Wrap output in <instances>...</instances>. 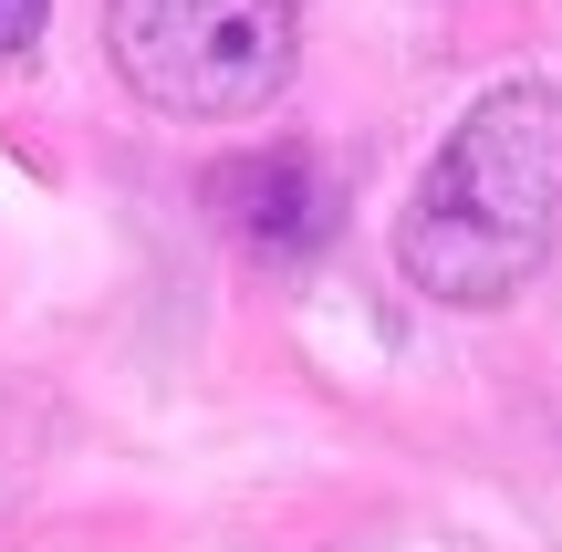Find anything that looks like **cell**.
<instances>
[{
    "label": "cell",
    "mask_w": 562,
    "mask_h": 552,
    "mask_svg": "<svg viewBox=\"0 0 562 552\" xmlns=\"http://www.w3.org/2000/svg\"><path fill=\"white\" fill-rule=\"evenodd\" d=\"M104 53L157 115H261L292 83L302 11L292 0H104Z\"/></svg>",
    "instance_id": "obj_2"
},
{
    "label": "cell",
    "mask_w": 562,
    "mask_h": 552,
    "mask_svg": "<svg viewBox=\"0 0 562 552\" xmlns=\"http://www.w3.org/2000/svg\"><path fill=\"white\" fill-rule=\"evenodd\" d=\"M42 11H53V0H0V53H21V42L42 32Z\"/></svg>",
    "instance_id": "obj_4"
},
{
    "label": "cell",
    "mask_w": 562,
    "mask_h": 552,
    "mask_svg": "<svg viewBox=\"0 0 562 552\" xmlns=\"http://www.w3.org/2000/svg\"><path fill=\"white\" fill-rule=\"evenodd\" d=\"M562 261V83L510 74L438 136L417 199L396 209L406 292L490 313Z\"/></svg>",
    "instance_id": "obj_1"
},
{
    "label": "cell",
    "mask_w": 562,
    "mask_h": 552,
    "mask_svg": "<svg viewBox=\"0 0 562 552\" xmlns=\"http://www.w3.org/2000/svg\"><path fill=\"white\" fill-rule=\"evenodd\" d=\"M209 219L250 250V261H302L334 240V178L302 146H250V157L209 167Z\"/></svg>",
    "instance_id": "obj_3"
}]
</instances>
